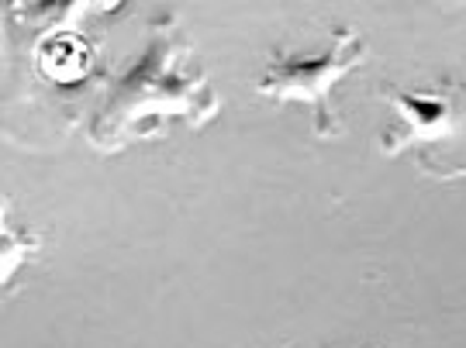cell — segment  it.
<instances>
[{
    "label": "cell",
    "mask_w": 466,
    "mask_h": 348,
    "mask_svg": "<svg viewBox=\"0 0 466 348\" xmlns=\"http://www.w3.org/2000/svg\"><path fill=\"white\" fill-rule=\"evenodd\" d=\"M218 97L204 80L194 49L180 35L159 32L146 55L135 63L115 94L100 107L90 138L100 149H117L146 132L152 134L167 117H190L194 124L215 117Z\"/></svg>",
    "instance_id": "6da1fadb"
},
{
    "label": "cell",
    "mask_w": 466,
    "mask_h": 348,
    "mask_svg": "<svg viewBox=\"0 0 466 348\" xmlns=\"http://www.w3.org/2000/svg\"><path fill=\"white\" fill-rule=\"evenodd\" d=\"M377 97L398 117L380 134L383 155L415 152L418 169L439 180L466 176V84L429 80L418 86H380Z\"/></svg>",
    "instance_id": "7a4b0ae2"
},
{
    "label": "cell",
    "mask_w": 466,
    "mask_h": 348,
    "mask_svg": "<svg viewBox=\"0 0 466 348\" xmlns=\"http://www.w3.org/2000/svg\"><path fill=\"white\" fill-rule=\"evenodd\" d=\"M367 59V38L356 28H342L332 35V45L318 55H298V52H269L256 90L277 100H300L315 111V132L321 138L342 134V121L332 107V90L342 76Z\"/></svg>",
    "instance_id": "3957f363"
}]
</instances>
